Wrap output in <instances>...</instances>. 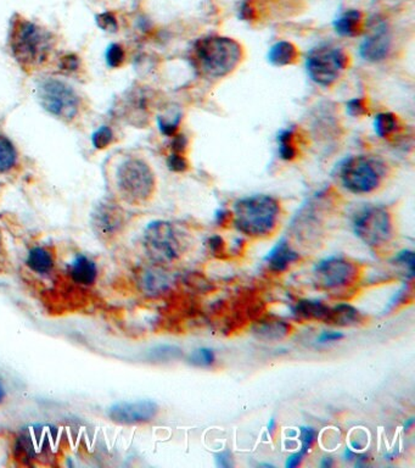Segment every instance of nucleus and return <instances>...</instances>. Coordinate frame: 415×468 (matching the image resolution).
Returning a JSON list of instances; mask_svg holds the SVG:
<instances>
[{
    "mask_svg": "<svg viewBox=\"0 0 415 468\" xmlns=\"http://www.w3.org/2000/svg\"><path fill=\"white\" fill-rule=\"evenodd\" d=\"M280 211L278 199L270 195L242 198L232 208V225L247 237L266 238L278 226Z\"/></svg>",
    "mask_w": 415,
    "mask_h": 468,
    "instance_id": "obj_1",
    "label": "nucleus"
},
{
    "mask_svg": "<svg viewBox=\"0 0 415 468\" xmlns=\"http://www.w3.org/2000/svg\"><path fill=\"white\" fill-rule=\"evenodd\" d=\"M242 58V48L235 39L211 36L194 44V61L208 78H222L237 68Z\"/></svg>",
    "mask_w": 415,
    "mask_h": 468,
    "instance_id": "obj_2",
    "label": "nucleus"
},
{
    "mask_svg": "<svg viewBox=\"0 0 415 468\" xmlns=\"http://www.w3.org/2000/svg\"><path fill=\"white\" fill-rule=\"evenodd\" d=\"M10 46L14 58L25 68H37L46 63L54 48L53 36L34 22L19 19L13 22Z\"/></svg>",
    "mask_w": 415,
    "mask_h": 468,
    "instance_id": "obj_3",
    "label": "nucleus"
},
{
    "mask_svg": "<svg viewBox=\"0 0 415 468\" xmlns=\"http://www.w3.org/2000/svg\"><path fill=\"white\" fill-rule=\"evenodd\" d=\"M143 245L149 259L160 266L173 263L187 247L183 234L168 221L151 222L143 234Z\"/></svg>",
    "mask_w": 415,
    "mask_h": 468,
    "instance_id": "obj_4",
    "label": "nucleus"
},
{
    "mask_svg": "<svg viewBox=\"0 0 415 468\" xmlns=\"http://www.w3.org/2000/svg\"><path fill=\"white\" fill-rule=\"evenodd\" d=\"M117 189L125 203L134 206L146 204L156 189L154 171L143 160H125L117 170Z\"/></svg>",
    "mask_w": 415,
    "mask_h": 468,
    "instance_id": "obj_5",
    "label": "nucleus"
},
{
    "mask_svg": "<svg viewBox=\"0 0 415 468\" xmlns=\"http://www.w3.org/2000/svg\"><path fill=\"white\" fill-rule=\"evenodd\" d=\"M386 173V166L375 156L358 155L342 161L339 166V178L353 194H369L378 189Z\"/></svg>",
    "mask_w": 415,
    "mask_h": 468,
    "instance_id": "obj_6",
    "label": "nucleus"
},
{
    "mask_svg": "<svg viewBox=\"0 0 415 468\" xmlns=\"http://www.w3.org/2000/svg\"><path fill=\"white\" fill-rule=\"evenodd\" d=\"M361 275L358 263L342 256H332L320 261L313 271L317 288L329 292L347 290L357 283Z\"/></svg>",
    "mask_w": 415,
    "mask_h": 468,
    "instance_id": "obj_7",
    "label": "nucleus"
},
{
    "mask_svg": "<svg viewBox=\"0 0 415 468\" xmlns=\"http://www.w3.org/2000/svg\"><path fill=\"white\" fill-rule=\"evenodd\" d=\"M353 228L358 238L372 248H381L394 237L392 216L382 206H368L356 213Z\"/></svg>",
    "mask_w": 415,
    "mask_h": 468,
    "instance_id": "obj_8",
    "label": "nucleus"
},
{
    "mask_svg": "<svg viewBox=\"0 0 415 468\" xmlns=\"http://www.w3.org/2000/svg\"><path fill=\"white\" fill-rule=\"evenodd\" d=\"M347 63L349 56L345 51L330 44L312 49L306 60L308 75L322 87H330L335 83Z\"/></svg>",
    "mask_w": 415,
    "mask_h": 468,
    "instance_id": "obj_9",
    "label": "nucleus"
},
{
    "mask_svg": "<svg viewBox=\"0 0 415 468\" xmlns=\"http://www.w3.org/2000/svg\"><path fill=\"white\" fill-rule=\"evenodd\" d=\"M38 96L43 108L61 120L71 121L78 113V96L63 81L55 78L44 81L39 86Z\"/></svg>",
    "mask_w": 415,
    "mask_h": 468,
    "instance_id": "obj_10",
    "label": "nucleus"
},
{
    "mask_svg": "<svg viewBox=\"0 0 415 468\" xmlns=\"http://www.w3.org/2000/svg\"><path fill=\"white\" fill-rule=\"evenodd\" d=\"M160 414V406L153 400L120 402L110 406L108 417L118 426H140L154 421Z\"/></svg>",
    "mask_w": 415,
    "mask_h": 468,
    "instance_id": "obj_11",
    "label": "nucleus"
},
{
    "mask_svg": "<svg viewBox=\"0 0 415 468\" xmlns=\"http://www.w3.org/2000/svg\"><path fill=\"white\" fill-rule=\"evenodd\" d=\"M92 225L101 240L111 242L125 226V211L113 201L100 203L93 213Z\"/></svg>",
    "mask_w": 415,
    "mask_h": 468,
    "instance_id": "obj_12",
    "label": "nucleus"
},
{
    "mask_svg": "<svg viewBox=\"0 0 415 468\" xmlns=\"http://www.w3.org/2000/svg\"><path fill=\"white\" fill-rule=\"evenodd\" d=\"M391 37L385 24L375 26L369 36L362 42L359 54L370 63H379L386 58L390 51Z\"/></svg>",
    "mask_w": 415,
    "mask_h": 468,
    "instance_id": "obj_13",
    "label": "nucleus"
},
{
    "mask_svg": "<svg viewBox=\"0 0 415 468\" xmlns=\"http://www.w3.org/2000/svg\"><path fill=\"white\" fill-rule=\"evenodd\" d=\"M67 273L75 285L89 288L96 285L98 282L99 268L92 258H89L86 254H77L68 263Z\"/></svg>",
    "mask_w": 415,
    "mask_h": 468,
    "instance_id": "obj_14",
    "label": "nucleus"
},
{
    "mask_svg": "<svg viewBox=\"0 0 415 468\" xmlns=\"http://www.w3.org/2000/svg\"><path fill=\"white\" fill-rule=\"evenodd\" d=\"M137 283L144 294L156 297L170 288L172 280L166 272L163 271V266L154 263L153 266L141 268L140 271L138 272Z\"/></svg>",
    "mask_w": 415,
    "mask_h": 468,
    "instance_id": "obj_15",
    "label": "nucleus"
},
{
    "mask_svg": "<svg viewBox=\"0 0 415 468\" xmlns=\"http://www.w3.org/2000/svg\"><path fill=\"white\" fill-rule=\"evenodd\" d=\"M299 260V253L291 248L287 239L279 240L275 247L267 254L265 263L270 272L282 273L289 270L291 265Z\"/></svg>",
    "mask_w": 415,
    "mask_h": 468,
    "instance_id": "obj_16",
    "label": "nucleus"
},
{
    "mask_svg": "<svg viewBox=\"0 0 415 468\" xmlns=\"http://www.w3.org/2000/svg\"><path fill=\"white\" fill-rule=\"evenodd\" d=\"M56 265V254L49 247L38 245L34 247L27 254L26 258V266L31 271L37 275H49L50 272L54 271Z\"/></svg>",
    "mask_w": 415,
    "mask_h": 468,
    "instance_id": "obj_17",
    "label": "nucleus"
},
{
    "mask_svg": "<svg viewBox=\"0 0 415 468\" xmlns=\"http://www.w3.org/2000/svg\"><path fill=\"white\" fill-rule=\"evenodd\" d=\"M291 325L279 318H263L255 325L254 333L262 340H282L290 335Z\"/></svg>",
    "mask_w": 415,
    "mask_h": 468,
    "instance_id": "obj_18",
    "label": "nucleus"
},
{
    "mask_svg": "<svg viewBox=\"0 0 415 468\" xmlns=\"http://www.w3.org/2000/svg\"><path fill=\"white\" fill-rule=\"evenodd\" d=\"M363 322L364 316L349 304H339L335 307H330L328 317L325 320V323L339 327L358 326Z\"/></svg>",
    "mask_w": 415,
    "mask_h": 468,
    "instance_id": "obj_19",
    "label": "nucleus"
},
{
    "mask_svg": "<svg viewBox=\"0 0 415 468\" xmlns=\"http://www.w3.org/2000/svg\"><path fill=\"white\" fill-rule=\"evenodd\" d=\"M334 29L342 37H357L363 29V14L356 9L346 10L334 21Z\"/></svg>",
    "mask_w": 415,
    "mask_h": 468,
    "instance_id": "obj_20",
    "label": "nucleus"
},
{
    "mask_svg": "<svg viewBox=\"0 0 415 468\" xmlns=\"http://www.w3.org/2000/svg\"><path fill=\"white\" fill-rule=\"evenodd\" d=\"M330 306L322 301L299 300L294 309V315L302 321H323L328 317Z\"/></svg>",
    "mask_w": 415,
    "mask_h": 468,
    "instance_id": "obj_21",
    "label": "nucleus"
},
{
    "mask_svg": "<svg viewBox=\"0 0 415 468\" xmlns=\"http://www.w3.org/2000/svg\"><path fill=\"white\" fill-rule=\"evenodd\" d=\"M299 58V51L294 44L287 41L275 43L268 53V60L275 66H289Z\"/></svg>",
    "mask_w": 415,
    "mask_h": 468,
    "instance_id": "obj_22",
    "label": "nucleus"
},
{
    "mask_svg": "<svg viewBox=\"0 0 415 468\" xmlns=\"http://www.w3.org/2000/svg\"><path fill=\"white\" fill-rule=\"evenodd\" d=\"M399 118L392 113H381L374 120V130L380 138H386L399 130Z\"/></svg>",
    "mask_w": 415,
    "mask_h": 468,
    "instance_id": "obj_23",
    "label": "nucleus"
},
{
    "mask_svg": "<svg viewBox=\"0 0 415 468\" xmlns=\"http://www.w3.org/2000/svg\"><path fill=\"white\" fill-rule=\"evenodd\" d=\"M16 151L11 142L0 136V173L8 172L16 163Z\"/></svg>",
    "mask_w": 415,
    "mask_h": 468,
    "instance_id": "obj_24",
    "label": "nucleus"
},
{
    "mask_svg": "<svg viewBox=\"0 0 415 468\" xmlns=\"http://www.w3.org/2000/svg\"><path fill=\"white\" fill-rule=\"evenodd\" d=\"M279 155L282 160L291 161L297 156L295 142H294V132L291 130L282 131L278 136Z\"/></svg>",
    "mask_w": 415,
    "mask_h": 468,
    "instance_id": "obj_25",
    "label": "nucleus"
},
{
    "mask_svg": "<svg viewBox=\"0 0 415 468\" xmlns=\"http://www.w3.org/2000/svg\"><path fill=\"white\" fill-rule=\"evenodd\" d=\"M216 361V355L211 349L208 347H203V349H198V350L193 351L189 357V362L198 367H208L211 365L215 364Z\"/></svg>",
    "mask_w": 415,
    "mask_h": 468,
    "instance_id": "obj_26",
    "label": "nucleus"
},
{
    "mask_svg": "<svg viewBox=\"0 0 415 468\" xmlns=\"http://www.w3.org/2000/svg\"><path fill=\"white\" fill-rule=\"evenodd\" d=\"M113 141V133L111 128H108L106 126H103L101 128L96 131V133L93 134L92 143L94 148L96 149H105L108 148Z\"/></svg>",
    "mask_w": 415,
    "mask_h": 468,
    "instance_id": "obj_27",
    "label": "nucleus"
},
{
    "mask_svg": "<svg viewBox=\"0 0 415 468\" xmlns=\"http://www.w3.org/2000/svg\"><path fill=\"white\" fill-rule=\"evenodd\" d=\"M125 49L120 44H111L106 51V63L108 66L116 68L125 61Z\"/></svg>",
    "mask_w": 415,
    "mask_h": 468,
    "instance_id": "obj_28",
    "label": "nucleus"
},
{
    "mask_svg": "<svg viewBox=\"0 0 415 468\" xmlns=\"http://www.w3.org/2000/svg\"><path fill=\"white\" fill-rule=\"evenodd\" d=\"M182 116L180 113H177L175 117L172 118H165V117H158V128L161 131V133L165 134L167 137H173L175 132L178 130L179 123H180Z\"/></svg>",
    "mask_w": 415,
    "mask_h": 468,
    "instance_id": "obj_29",
    "label": "nucleus"
},
{
    "mask_svg": "<svg viewBox=\"0 0 415 468\" xmlns=\"http://www.w3.org/2000/svg\"><path fill=\"white\" fill-rule=\"evenodd\" d=\"M394 263L406 268L411 277L414 276L415 259L414 253L411 250H403L394 256Z\"/></svg>",
    "mask_w": 415,
    "mask_h": 468,
    "instance_id": "obj_30",
    "label": "nucleus"
},
{
    "mask_svg": "<svg viewBox=\"0 0 415 468\" xmlns=\"http://www.w3.org/2000/svg\"><path fill=\"white\" fill-rule=\"evenodd\" d=\"M317 432L313 428L303 427L301 428V450L299 452L303 455H307L311 450L313 444L316 442Z\"/></svg>",
    "mask_w": 415,
    "mask_h": 468,
    "instance_id": "obj_31",
    "label": "nucleus"
},
{
    "mask_svg": "<svg viewBox=\"0 0 415 468\" xmlns=\"http://www.w3.org/2000/svg\"><path fill=\"white\" fill-rule=\"evenodd\" d=\"M167 166H168L170 171L182 173V172H185L189 168V163H188V160L184 158L183 155L173 153L167 159Z\"/></svg>",
    "mask_w": 415,
    "mask_h": 468,
    "instance_id": "obj_32",
    "label": "nucleus"
},
{
    "mask_svg": "<svg viewBox=\"0 0 415 468\" xmlns=\"http://www.w3.org/2000/svg\"><path fill=\"white\" fill-rule=\"evenodd\" d=\"M154 355L158 361H170V360L179 359L183 355L182 350L177 347H160L154 351Z\"/></svg>",
    "mask_w": 415,
    "mask_h": 468,
    "instance_id": "obj_33",
    "label": "nucleus"
},
{
    "mask_svg": "<svg viewBox=\"0 0 415 468\" xmlns=\"http://www.w3.org/2000/svg\"><path fill=\"white\" fill-rule=\"evenodd\" d=\"M347 113L353 117L363 116L368 113V105L366 99L363 98H354L347 103Z\"/></svg>",
    "mask_w": 415,
    "mask_h": 468,
    "instance_id": "obj_34",
    "label": "nucleus"
},
{
    "mask_svg": "<svg viewBox=\"0 0 415 468\" xmlns=\"http://www.w3.org/2000/svg\"><path fill=\"white\" fill-rule=\"evenodd\" d=\"M208 247L212 255L216 258H223L227 254L225 240L220 235H212L211 238L208 239Z\"/></svg>",
    "mask_w": 415,
    "mask_h": 468,
    "instance_id": "obj_35",
    "label": "nucleus"
},
{
    "mask_svg": "<svg viewBox=\"0 0 415 468\" xmlns=\"http://www.w3.org/2000/svg\"><path fill=\"white\" fill-rule=\"evenodd\" d=\"M96 24L100 29L110 31V32H115L118 29L116 17L113 16L111 13L100 14L99 16L96 17Z\"/></svg>",
    "mask_w": 415,
    "mask_h": 468,
    "instance_id": "obj_36",
    "label": "nucleus"
},
{
    "mask_svg": "<svg viewBox=\"0 0 415 468\" xmlns=\"http://www.w3.org/2000/svg\"><path fill=\"white\" fill-rule=\"evenodd\" d=\"M60 67L63 71H76L78 70L79 58L75 54H67L60 60Z\"/></svg>",
    "mask_w": 415,
    "mask_h": 468,
    "instance_id": "obj_37",
    "label": "nucleus"
},
{
    "mask_svg": "<svg viewBox=\"0 0 415 468\" xmlns=\"http://www.w3.org/2000/svg\"><path fill=\"white\" fill-rule=\"evenodd\" d=\"M172 149H173V153H178V154H182L184 153V151L187 149L188 146V139L184 134H175L173 136V141H172Z\"/></svg>",
    "mask_w": 415,
    "mask_h": 468,
    "instance_id": "obj_38",
    "label": "nucleus"
},
{
    "mask_svg": "<svg viewBox=\"0 0 415 468\" xmlns=\"http://www.w3.org/2000/svg\"><path fill=\"white\" fill-rule=\"evenodd\" d=\"M240 17L242 20H246V21H250L255 19V9L250 1H244L240 6Z\"/></svg>",
    "mask_w": 415,
    "mask_h": 468,
    "instance_id": "obj_39",
    "label": "nucleus"
},
{
    "mask_svg": "<svg viewBox=\"0 0 415 468\" xmlns=\"http://www.w3.org/2000/svg\"><path fill=\"white\" fill-rule=\"evenodd\" d=\"M342 338H344V335L340 332H324L318 340H319V343H329V342H337Z\"/></svg>",
    "mask_w": 415,
    "mask_h": 468,
    "instance_id": "obj_40",
    "label": "nucleus"
},
{
    "mask_svg": "<svg viewBox=\"0 0 415 468\" xmlns=\"http://www.w3.org/2000/svg\"><path fill=\"white\" fill-rule=\"evenodd\" d=\"M232 455L229 452H220L216 456V462L220 467H230L232 466Z\"/></svg>",
    "mask_w": 415,
    "mask_h": 468,
    "instance_id": "obj_41",
    "label": "nucleus"
},
{
    "mask_svg": "<svg viewBox=\"0 0 415 468\" xmlns=\"http://www.w3.org/2000/svg\"><path fill=\"white\" fill-rule=\"evenodd\" d=\"M229 221H232V213L227 210H220L216 213V222L218 226H225Z\"/></svg>",
    "mask_w": 415,
    "mask_h": 468,
    "instance_id": "obj_42",
    "label": "nucleus"
},
{
    "mask_svg": "<svg viewBox=\"0 0 415 468\" xmlns=\"http://www.w3.org/2000/svg\"><path fill=\"white\" fill-rule=\"evenodd\" d=\"M303 457L304 455L301 454V452H296L294 455H291L290 457H287V464L285 466L289 468L297 467L302 462Z\"/></svg>",
    "mask_w": 415,
    "mask_h": 468,
    "instance_id": "obj_43",
    "label": "nucleus"
},
{
    "mask_svg": "<svg viewBox=\"0 0 415 468\" xmlns=\"http://www.w3.org/2000/svg\"><path fill=\"white\" fill-rule=\"evenodd\" d=\"M6 397H8V392H6L3 380H0V405L4 404Z\"/></svg>",
    "mask_w": 415,
    "mask_h": 468,
    "instance_id": "obj_44",
    "label": "nucleus"
},
{
    "mask_svg": "<svg viewBox=\"0 0 415 468\" xmlns=\"http://www.w3.org/2000/svg\"><path fill=\"white\" fill-rule=\"evenodd\" d=\"M275 419H270V424H268V431H270V433H273V432H275Z\"/></svg>",
    "mask_w": 415,
    "mask_h": 468,
    "instance_id": "obj_45",
    "label": "nucleus"
},
{
    "mask_svg": "<svg viewBox=\"0 0 415 468\" xmlns=\"http://www.w3.org/2000/svg\"><path fill=\"white\" fill-rule=\"evenodd\" d=\"M332 459H329V460H325V462L324 464H322V466L323 467H325V466H332Z\"/></svg>",
    "mask_w": 415,
    "mask_h": 468,
    "instance_id": "obj_46",
    "label": "nucleus"
}]
</instances>
